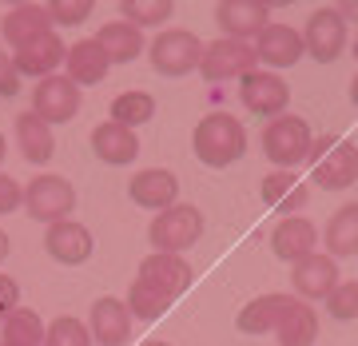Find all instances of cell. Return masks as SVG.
<instances>
[{"label": "cell", "mask_w": 358, "mask_h": 346, "mask_svg": "<svg viewBox=\"0 0 358 346\" xmlns=\"http://www.w3.org/2000/svg\"><path fill=\"white\" fill-rule=\"evenodd\" d=\"M88 334L100 346H124L131 338V315L120 298H96L88 315Z\"/></svg>", "instance_id": "ac0fdd59"}, {"label": "cell", "mask_w": 358, "mask_h": 346, "mask_svg": "<svg viewBox=\"0 0 358 346\" xmlns=\"http://www.w3.org/2000/svg\"><path fill=\"white\" fill-rule=\"evenodd\" d=\"M259 195H263V203L271 207V211H279V215H294V211H303L310 199V187L294 171H271L267 180H263V187H259Z\"/></svg>", "instance_id": "ffe728a7"}, {"label": "cell", "mask_w": 358, "mask_h": 346, "mask_svg": "<svg viewBox=\"0 0 358 346\" xmlns=\"http://www.w3.org/2000/svg\"><path fill=\"white\" fill-rule=\"evenodd\" d=\"M24 207L28 215L36 219V223H64L72 211H76V187L64 180V175H36V180H28L24 187Z\"/></svg>", "instance_id": "5b68a950"}, {"label": "cell", "mask_w": 358, "mask_h": 346, "mask_svg": "<svg viewBox=\"0 0 358 346\" xmlns=\"http://www.w3.org/2000/svg\"><path fill=\"white\" fill-rule=\"evenodd\" d=\"M355 60H358V40H355Z\"/></svg>", "instance_id": "7bdbcfd3"}, {"label": "cell", "mask_w": 358, "mask_h": 346, "mask_svg": "<svg viewBox=\"0 0 358 346\" xmlns=\"http://www.w3.org/2000/svg\"><path fill=\"white\" fill-rule=\"evenodd\" d=\"M44 346H92V334L88 326L72 315H60V319L48 322V331H44Z\"/></svg>", "instance_id": "d6a6232c"}, {"label": "cell", "mask_w": 358, "mask_h": 346, "mask_svg": "<svg viewBox=\"0 0 358 346\" xmlns=\"http://www.w3.org/2000/svg\"><path fill=\"white\" fill-rule=\"evenodd\" d=\"M327 255L338 263V259L346 255H358V203H346L338 207L331 215V223H327Z\"/></svg>", "instance_id": "4316f807"}, {"label": "cell", "mask_w": 358, "mask_h": 346, "mask_svg": "<svg viewBox=\"0 0 358 346\" xmlns=\"http://www.w3.org/2000/svg\"><path fill=\"white\" fill-rule=\"evenodd\" d=\"M255 56L267 68H291V64H299V56H307V48H303L299 28H291V24H267V28H263V36L255 40Z\"/></svg>", "instance_id": "d6986e66"}, {"label": "cell", "mask_w": 358, "mask_h": 346, "mask_svg": "<svg viewBox=\"0 0 358 346\" xmlns=\"http://www.w3.org/2000/svg\"><path fill=\"white\" fill-rule=\"evenodd\" d=\"M44 32H52V16L40 4H16L13 13L0 20V36H4L8 48H24L28 40L44 36Z\"/></svg>", "instance_id": "7402d4cb"}, {"label": "cell", "mask_w": 358, "mask_h": 346, "mask_svg": "<svg viewBox=\"0 0 358 346\" xmlns=\"http://www.w3.org/2000/svg\"><path fill=\"white\" fill-rule=\"evenodd\" d=\"M239 100H243V108L251 115H259V120H279L282 112H287V103H291V88H287V80L275 76V72H247L243 80H239Z\"/></svg>", "instance_id": "ba28073f"}, {"label": "cell", "mask_w": 358, "mask_h": 346, "mask_svg": "<svg viewBox=\"0 0 358 346\" xmlns=\"http://www.w3.org/2000/svg\"><path fill=\"white\" fill-rule=\"evenodd\" d=\"M315 247H319V231H315V223L303 219V215H287L279 227L271 231V251H275V259L291 263V267L299 259H307Z\"/></svg>", "instance_id": "e0dca14e"}, {"label": "cell", "mask_w": 358, "mask_h": 346, "mask_svg": "<svg viewBox=\"0 0 358 346\" xmlns=\"http://www.w3.org/2000/svg\"><path fill=\"white\" fill-rule=\"evenodd\" d=\"M148 52H152V68L159 76L179 80V76H187V72L199 68V60H203V40L195 36V32H187V28H171V32H159Z\"/></svg>", "instance_id": "8992f818"}, {"label": "cell", "mask_w": 358, "mask_h": 346, "mask_svg": "<svg viewBox=\"0 0 358 346\" xmlns=\"http://www.w3.org/2000/svg\"><path fill=\"white\" fill-rule=\"evenodd\" d=\"M350 100H355V108H358V76L350 80Z\"/></svg>", "instance_id": "ab89813d"}, {"label": "cell", "mask_w": 358, "mask_h": 346, "mask_svg": "<svg viewBox=\"0 0 358 346\" xmlns=\"http://www.w3.org/2000/svg\"><path fill=\"white\" fill-rule=\"evenodd\" d=\"M148 120H155V96H148V92H124V96L112 100V124L136 131Z\"/></svg>", "instance_id": "f1b7e54d"}, {"label": "cell", "mask_w": 358, "mask_h": 346, "mask_svg": "<svg viewBox=\"0 0 358 346\" xmlns=\"http://www.w3.org/2000/svg\"><path fill=\"white\" fill-rule=\"evenodd\" d=\"M4 343L13 346H44V322H40L36 310L16 307L8 319H4Z\"/></svg>", "instance_id": "f546056e"}, {"label": "cell", "mask_w": 358, "mask_h": 346, "mask_svg": "<svg viewBox=\"0 0 358 346\" xmlns=\"http://www.w3.org/2000/svg\"><path fill=\"white\" fill-rule=\"evenodd\" d=\"M128 195L131 203L148 207V211H167L179 203V180L167 167H143L140 175L128 180Z\"/></svg>", "instance_id": "2e32d148"}, {"label": "cell", "mask_w": 358, "mask_h": 346, "mask_svg": "<svg viewBox=\"0 0 358 346\" xmlns=\"http://www.w3.org/2000/svg\"><path fill=\"white\" fill-rule=\"evenodd\" d=\"M259 56H255V44H243V40H227L219 36L211 44H203V60H199V72L203 80L219 84V80H243L247 72H255Z\"/></svg>", "instance_id": "52a82bcc"}, {"label": "cell", "mask_w": 358, "mask_h": 346, "mask_svg": "<svg viewBox=\"0 0 358 346\" xmlns=\"http://www.w3.org/2000/svg\"><path fill=\"white\" fill-rule=\"evenodd\" d=\"M294 307V295H282V291H271V295H259L251 298L243 310H239V319H235V326L243 334H267L279 326V319L287 315V310Z\"/></svg>", "instance_id": "44dd1931"}, {"label": "cell", "mask_w": 358, "mask_h": 346, "mask_svg": "<svg viewBox=\"0 0 358 346\" xmlns=\"http://www.w3.org/2000/svg\"><path fill=\"white\" fill-rule=\"evenodd\" d=\"M310 143H315V131L303 115L282 112L279 120H267V128H263V155L279 171H291L303 164L310 155Z\"/></svg>", "instance_id": "7a4b0ae2"}, {"label": "cell", "mask_w": 358, "mask_h": 346, "mask_svg": "<svg viewBox=\"0 0 358 346\" xmlns=\"http://www.w3.org/2000/svg\"><path fill=\"white\" fill-rule=\"evenodd\" d=\"M303 48H307L310 60L334 64L346 52V16L338 13V8H319V13H310L307 32H303Z\"/></svg>", "instance_id": "9c48e42d"}, {"label": "cell", "mask_w": 358, "mask_h": 346, "mask_svg": "<svg viewBox=\"0 0 358 346\" xmlns=\"http://www.w3.org/2000/svg\"><path fill=\"white\" fill-rule=\"evenodd\" d=\"M16 307H20V282L13 275H0V322L8 319Z\"/></svg>", "instance_id": "8d00e7d4"}, {"label": "cell", "mask_w": 358, "mask_h": 346, "mask_svg": "<svg viewBox=\"0 0 358 346\" xmlns=\"http://www.w3.org/2000/svg\"><path fill=\"white\" fill-rule=\"evenodd\" d=\"M199 235H203V215H199V207L192 203H176L159 211L152 219V227H148V243L155 251H164V255H183L187 247L199 243Z\"/></svg>", "instance_id": "3957f363"}, {"label": "cell", "mask_w": 358, "mask_h": 346, "mask_svg": "<svg viewBox=\"0 0 358 346\" xmlns=\"http://www.w3.org/2000/svg\"><path fill=\"white\" fill-rule=\"evenodd\" d=\"M215 24L223 28V36L227 40H251L263 36V28L271 24V8L267 4H259V0H223L215 8Z\"/></svg>", "instance_id": "4fadbf2b"}, {"label": "cell", "mask_w": 358, "mask_h": 346, "mask_svg": "<svg viewBox=\"0 0 358 346\" xmlns=\"http://www.w3.org/2000/svg\"><path fill=\"white\" fill-rule=\"evenodd\" d=\"M92 152L100 155L103 164L112 167H128L136 155H140V140H136V131L131 128H120V124H100V128L92 131Z\"/></svg>", "instance_id": "cb8c5ba5"}, {"label": "cell", "mask_w": 358, "mask_h": 346, "mask_svg": "<svg viewBox=\"0 0 358 346\" xmlns=\"http://www.w3.org/2000/svg\"><path fill=\"white\" fill-rule=\"evenodd\" d=\"M124 307H128V315L131 319H140V322H152V319H159V315H164L167 307H171V298L167 295H159V291H155V287H148V282H131V291H128V303H124Z\"/></svg>", "instance_id": "1f68e13d"}, {"label": "cell", "mask_w": 358, "mask_h": 346, "mask_svg": "<svg viewBox=\"0 0 358 346\" xmlns=\"http://www.w3.org/2000/svg\"><path fill=\"white\" fill-rule=\"evenodd\" d=\"M20 203H24V187H20L13 175L0 171V215H13Z\"/></svg>", "instance_id": "d590c367"}, {"label": "cell", "mask_w": 358, "mask_h": 346, "mask_svg": "<svg viewBox=\"0 0 358 346\" xmlns=\"http://www.w3.org/2000/svg\"><path fill=\"white\" fill-rule=\"evenodd\" d=\"M48 16H52V28H76L92 16V0H52L48 4Z\"/></svg>", "instance_id": "e575fe53"}, {"label": "cell", "mask_w": 358, "mask_h": 346, "mask_svg": "<svg viewBox=\"0 0 358 346\" xmlns=\"http://www.w3.org/2000/svg\"><path fill=\"white\" fill-rule=\"evenodd\" d=\"M16 92H20V76H16V68H13V56L4 52V44H0V96L13 100Z\"/></svg>", "instance_id": "74e56055"}, {"label": "cell", "mask_w": 358, "mask_h": 346, "mask_svg": "<svg viewBox=\"0 0 358 346\" xmlns=\"http://www.w3.org/2000/svg\"><path fill=\"white\" fill-rule=\"evenodd\" d=\"M291 287H294V298L303 303H327L334 287H338V263H334L327 251H310L307 259H299L291 267Z\"/></svg>", "instance_id": "8fae6325"}, {"label": "cell", "mask_w": 358, "mask_h": 346, "mask_svg": "<svg viewBox=\"0 0 358 346\" xmlns=\"http://www.w3.org/2000/svg\"><path fill=\"white\" fill-rule=\"evenodd\" d=\"M310 167H315V183L327 192H343L358 180V147L338 136H322L319 143H310Z\"/></svg>", "instance_id": "277c9868"}, {"label": "cell", "mask_w": 358, "mask_h": 346, "mask_svg": "<svg viewBox=\"0 0 358 346\" xmlns=\"http://www.w3.org/2000/svg\"><path fill=\"white\" fill-rule=\"evenodd\" d=\"M96 44L103 48V56H108L112 64H131V60L143 52V32L131 28L128 20H112V24L100 28Z\"/></svg>", "instance_id": "484cf974"}, {"label": "cell", "mask_w": 358, "mask_h": 346, "mask_svg": "<svg viewBox=\"0 0 358 346\" xmlns=\"http://www.w3.org/2000/svg\"><path fill=\"white\" fill-rule=\"evenodd\" d=\"M0 346H13V343H0Z\"/></svg>", "instance_id": "ee69618b"}, {"label": "cell", "mask_w": 358, "mask_h": 346, "mask_svg": "<svg viewBox=\"0 0 358 346\" xmlns=\"http://www.w3.org/2000/svg\"><path fill=\"white\" fill-rule=\"evenodd\" d=\"M120 13L128 20L131 28H155V24H167L171 16H176V4L171 0H124L120 4Z\"/></svg>", "instance_id": "4dcf8cb0"}, {"label": "cell", "mask_w": 358, "mask_h": 346, "mask_svg": "<svg viewBox=\"0 0 358 346\" xmlns=\"http://www.w3.org/2000/svg\"><path fill=\"white\" fill-rule=\"evenodd\" d=\"M140 282H148V287H155L159 295H167L171 303H176L187 287L195 282V271L192 263L183 255H164V251H152V255L140 263V275H136Z\"/></svg>", "instance_id": "7c38bea8"}, {"label": "cell", "mask_w": 358, "mask_h": 346, "mask_svg": "<svg viewBox=\"0 0 358 346\" xmlns=\"http://www.w3.org/2000/svg\"><path fill=\"white\" fill-rule=\"evenodd\" d=\"M327 310H331V319H338V322L358 319V279L338 282L331 295H327Z\"/></svg>", "instance_id": "836d02e7"}, {"label": "cell", "mask_w": 358, "mask_h": 346, "mask_svg": "<svg viewBox=\"0 0 358 346\" xmlns=\"http://www.w3.org/2000/svg\"><path fill=\"white\" fill-rule=\"evenodd\" d=\"M16 143H20V155H24L28 164H48L52 155H56V136H52V128L36 112L16 115Z\"/></svg>", "instance_id": "d4e9b609"}, {"label": "cell", "mask_w": 358, "mask_h": 346, "mask_svg": "<svg viewBox=\"0 0 358 346\" xmlns=\"http://www.w3.org/2000/svg\"><path fill=\"white\" fill-rule=\"evenodd\" d=\"M275 334H279V346H315V338H319V315L310 310V303L294 298V307L279 319Z\"/></svg>", "instance_id": "83f0119b"}, {"label": "cell", "mask_w": 358, "mask_h": 346, "mask_svg": "<svg viewBox=\"0 0 358 346\" xmlns=\"http://www.w3.org/2000/svg\"><path fill=\"white\" fill-rule=\"evenodd\" d=\"M192 147H195V159H199V164L231 167V164H239L243 152H247V128L227 112H211L195 124Z\"/></svg>", "instance_id": "6da1fadb"}, {"label": "cell", "mask_w": 358, "mask_h": 346, "mask_svg": "<svg viewBox=\"0 0 358 346\" xmlns=\"http://www.w3.org/2000/svg\"><path fill=\"white\" fill-rule=\"evenodd\" d=\"M44 251H48L56 263H64V267H80V263H88L96 243H92V231L76 219H64V223H52L48 235H44Z\"/></svg>", "instance_id": "9a60e30c"}, {"label": "cell", "mask_w": 358, "mask_h": 346, "mask_svg": "<svg viewBox=\"0 0 358 346\" xmlns=\"http://www.w3.org/2000/svg\"><path fill=\"white\" fill-rule=\"evenodd\" d=\"M8 251H13V243H8V235H4V231H0V263H4V259H8Z\"/></svg>", "instance_id": "f35d334b"}, {"label": "cell", "mask_w": 358, "mask_h": 346, "mask_svg": "<svg viewBox=\"0 0 358 346\" xmlns=\"http://www.w3.org/2000/svg\"><path fill=\"white\" fill-rule=\"evenodd\" d=\"M143 346H167V343H159V338H152V343H143Z\"/></svg>", "instance_id": "b9f144b4"}, {"label": "cell", "mask_w": 358, "mask_h": 346, "mask_svg": "<svg viewBox=\"0 0 358 346\" xmlns=\"http://www.w3.org/2000/svg\"><path fill=\"white\" fill-rule=\"evenodd\" d=\"M64 40L56 36V28L52 32H44V36L36 40H28L24 48H16L13 52V68H16V76H36V80H48L56 68L64 64Z\"/></svg>", "instance_id": "5bb4252c"}, {"label": "cell", "mask_w": 358, "mask_h": 346, "mask_svg": "<svg viewBox=\"0 0 358 346\" xmlns=\"http://www.w3.org/2000/svg\"><path fill=\"white\" fill-rule=\"evenodd\" d=\"M64 64H68V80H72L76 88H92V84L108 80L112 60L103 56V48L96 44V40H76V44L68 48Z\"/></svg>", "instance_id": "603a6c76"}, {"label": "cell", "mask_w": 358, "mask_h": 346, "mask_svg": "<svg viewBox=\"0 0 358 346\" xmlns=\"http://www.w3.org/2000/svg\"><path fill=\"white\" fill-rule=\"evenodd\" d=\"M4 155H8V143H4V131H0V164H4Z\"/></svg>", "instance_id": "60d3db41"}, {"label": "cell", "mask_w": 358, "mask_h": 346, "mask_svg": "<svg viewBox=\"0 0 358 346\" xmlns=\"http://www.w3.org/2000/svg\"><path fill=\"white\" fill-rule=\"evenodd\" d=\"M80 103H84V92H80L68 76H48V80H40L36 88H32V112H36L48 128L52 124L76 120Z\"/></svg>", "instance_id": "30bf717a"}]
</instances>
